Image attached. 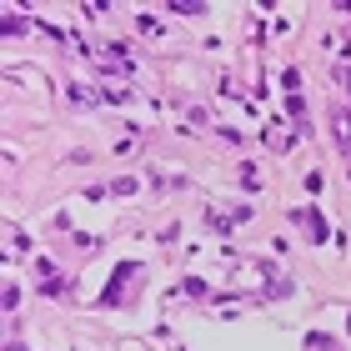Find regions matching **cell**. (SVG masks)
<instances>
[{
  "label": "cell",
  "instance_id": "cell-1",
  "mask_svg": "<svg viewBox=\"0 0 351 351\" xmlns=\"http://www.w3.org/2000/svg\"><path fill=\"white\" fill-rule=\"evenodd\" d=\"M337 136H341V146H351V110H346V116H337Z\"/></svg>",
  "mask_w": 351,
  "mask_h": 351
}]
</instances>
